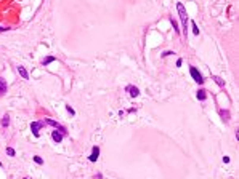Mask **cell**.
I'll return each mask as SVG.
<instances>
[{
  "label": "cell",
  "instance_id": "obj_1",
  "mask_svg": "<svg viewBox=\"0 0 239 179\" xmlns=\"http://www.w3.org/2000/svg\"><path fill=\"white\" fill-rule=\"evenodd\" d=\"M177 11H178V14H180L181 26H183L181 34H185V35H186V29H188V22H189V19H188V14H186V8H185V5H183L181 2H178V3H177Z\"/></svg>",
  "mask_w": 239,
  "mask_h": 179
},
{
  "label": "cell",
  "instance_id": "obj_2",
  "mask_svg": "<svg viewBox=\"0 0 239 179\" xmlns=\"http://www.w3.org/2000/svg\"><path fill=\"white\" fill-rule=\"evenodd\" d=\"M43 125H51V126H55V128H56L58 131H61V133L64 134V136H67V130L61 125V123H58V122L51 120V118H45V120H43Z\"/></svg>",
  "mask_w": 239,
  "mask_h": 179
},
{
  "label": "cell",
  "instance_id": "obj_3",
  "mask_svg": "<svg viewBox=\"0 0 239 179\" xmlns=\"http://www.w3.org/2000/svg\"><path fill=\"white\" fill-rule=\"evenodd\" d=\"M189 74H191L193 80L196 82L197 85H202V83H204V77H202V74L199 72V70L196 69V67H189Z\"/></svg>",
  "mask_w": 239,
  "mask_h": 179
},
{
  "label": "cell",
  "instance_id": "obj_4",
  "mask_svg": "<svg viewBox=\"0 0 239 179\" xmlns=\"http://www.w3.org/2000/svg\"><path fill=\"white\" fill-rule=\"evenodd\" d=\"M43 126V122H32L31 123V131H32V134L35 138L40 136V128Z\"/></svg>",
  "mask_w": 239,
  "mask_h": 179
},
{
  "label": "cell",
  "instance_id": "obj_5",
  "mask_svg": "<svg viewBox=\"0 0 239 179\" xmlns=\"http://www.w3.org/2000/svg\"><path fill=\"white\" fill-rule=\"evenodd\" d=\"M125 91H127V93H129L132 98H138V96H140V90H138L135 85H127Z\"/></svg>",
  "mask_w": 239,
  "mask_h": 179
},
{
  "label": "cell",
  "instance_id": "obj_6",
  "mask_svg": "<svg viewBox=\"0 0 239 179\" xmlns=\"http://www.w3.org/2000/svg\"><path fill=\"white\" fill-rule=\"evenodd\" d=\"M98 158H99V147H98V146H95L93 149H91V155L88 157V160H90L91 163H95V162L98 160Z\"/></svg>",
  "mask_w": 239,
  "mask_h": 179
},
{
  "label": "cell",
  "instance_id": "obj_7",
  "mask_svg": "<svg viewBox=\"0 0 239 179\" xmlns=\"http://www.w3.org/2000/svg\"><path fill=\"white\" fill-rule=\"evenodd\" d=\"M7 90H8V83L3 77H0V98L7 94Z\"/></svg>",
  "mask_w": 239,
  "mask_h": 179
},
{
  "label": "cell",
  "instance_id": "obj_8",
  "mask_svg": "<svg viewBox=\"0 0 239 179\" xmlns=\"http://www.w3.org/2000/svg\"><path fill=\"white\" fill-rule=\"evenodd\" d=\"M63 138H64V134H63L61 131H58V130H53V131H51V139H53L55 142H61Z\"/></svg>",
  "mask_w": 239,
  "mask_h": 179
},
{
  "label": "cell",
  "instance_id": "obj_9",
  "mask_svg": "<svg viewBox=\"0 0 239 179\" xmlns=\"http://www.w3.org/2000/svg\"><path fill=\"white\" fill-rule=\"evenodd\" d=\"M16 70L19 72V75H21L23 78H26V80L29 78V72H27V69H26L24 66H18V67H16Z\"/></svg>",
  "mask_w": 239,
  "mask_h": 179
},
{
  "label": "cell",
  "instance_id": "obj_10",
  "mask_svg": "<svg viewBox=\"0 0 239 179\" xmlns=\"http://www.w3.org/2000/svg\"><path fill=\"white\" fill-rule=\"evenodd\" d=\"M218 114H220V117H221V120H223V122H226V123L229 122L231 115H229V110H228V109H226V110H225V109H221Z\"/></svg>",
  "mask_w": 239,
  "mask_h": 179
},
{
  "label": "cell",
  "instance_id": "obj_11",
  "mask_svg": "<svg viewBox=\"0 0 239 179\" xmlns=\"http://www.w3.org/2000/svg\"><path fill=\"white\" fill-rule=\"evenodd\" d=\"M196 96H197V99H199V101H205V99H207V91H205L204 88H201V90L197 91V94H196Z\"/></svg>",
  "mask_w": 239,
  "mask_h": 179
},
{
  "label": "cell",
  "instance_id": "obj_12",
  "mask_svg": "<svg viewBox=\"0 0 239 179\" xmlns=\"http://www.w3.org/2000/svg\"><path fill=\"white\" fill-rule=\"evenodd\" d=\"M8 126H10V115L5 114L2 117V128H8Z\"/></svg>",
  "mask_w": 239,
  "mask_h": 179
},
{
  "label": "cell",
  "instance_id": "obj_13",
  "mask_svg": "<svg viewBox=\"0 0 239 179\" xmlns=\"http://www.w3.org/2000/svg\"><path fill=\"white\" fill-rule=\"evenodd\" d=\"M212 78H213V82L217 83L218 86H221V88H225V80H223L221 77H218V75H213Z\"/></svg>",
  "mask_w": 239,
  "mask_h": 179
},
{
  "label": "cell",
  "instance_id": "obj_14",
  "mask_svg": "<svg viewBox=\"0 0 239 179\" xmlns=\"http://www.w3.org/2000/svg\"><path fill=\"white\" fill-rule=\"evenodd\" d=\"M55 61H56V58H55V56H47V58L42 59V66H48L50 62H55Z\"/></svg>",
  "mask_w": 239,
  "mask_h": 179
},
{
  "label": "cell",
  "instance_id": "obj_15",
  "mask_svg": "<svg viewBox=\"0 0 239 179\" xmlns=\"http://www.w3.org/2000/svg\"><path fill=\"white\" fill-rule=\"evenodd\" d=\"M170 24H172L173 26V29H175V32H177V34H181V30H180V27H178V24H177V21H175V19L172 18V19H170Z\"/></svg>",
  "mask_w": 239,
  "mask_h": 179
},
{
  "label": "cell",
  "instance_id": "obj_16",
  "mask_svg": "<svg viewBox=\"0 0 239 179\" xmlns=\"http://www.w3.org/2000/svg\"><path fill=\"white\" fill-rule=\"evenodd\" d=\"M191 26H193V34H194V35H199V27H197L196 22L191 21Z\"/></svg>",
  "mask_w": 239,
  "mask_h": 179
},
{
  "label": "cell",
  "instance_id": "obj_17",
  "mask_svg": "<svg viewBox=\"0 0 239 179\" xmlns=\"http://www.w3.org/2000/svg\"><path fill=\"white\" fill-rule=\"evenodd\" d=\"M7 154H8L10 157H15V155H16V152H15L13 147H7Z\"/></svg>",
  "mask_w": 239,
  "mask_h": 179
},
{
  "label": "cell",
  "instance_id": "obj_18",
  "mask_svg": "<svg viewBox=\"0 0 239 179\" xmlns=\"http://www.w3.org/2000/svg\"><path fill=\"white\" fill-rule=\"evenodd\" d=\"M34 162L37 163V165H43V158L39 157V155H35V157H34Z\"/></svg>",
  "mask_w": 239,
  "mask_h": 179
},
{
  "label": "cell",
  "instance_id": "obj_19",
  "mask_svg": "<svg viewBox=\"0 0 239 179\" xmlns=\"http://www.w3.org/2000/svg\"><path fill=\"white\" fill-rule=\"evenodd\" d=\"M173 53H175V51H172V50H167V51H164V53L161 54V56H162V58H167V56H170V54H173Z\"/></svg>",
  "mask_w": 239,
  "mask_h": 179
},
{
  "label": "cell",
  "instance_id": "obj_20",
  "mask_svg": "<svg viewBox=\"0 0 239 179\" xmlns=\"http://www.w3.org/2000/svg\"><path fill=\"white\" fill-rule=\"evenodd\" d=\"M66 110H67V112L71 114V117H72V115H75V110H74V109H72V107H71V106H66Z\"/></svg>",
  "mask_w": 239,
  "mask_h": 179
},
{
  "label": "cell",
  "instance_id": "obj_21",
  "mask_svg": "<svg viewBox=\"0 0 239 179\" xmlns=\"http://www.w3.org/2000/svg\"><path fill=\"white\" fill-rule=\"evenodd\" d=\"M10 27L8 26H0V32H8Z\"/></svg>",
  "mask_w": 239,
  "mask_h": 179
},
{
  "label": "cell",
  "instance_id": "obj_22",
  "mask_svg": "<svg viewBox=\"0 0 239 179\" xmlns=\"http://www.w3.org/2000/svg\"><path fill=\"white\" fill-rule=\"evenodd\" d=\"M175 66H177V67H181V66H183V59H181V58L177 59V64H175Z\"/></svg>",
  "mask_w": 239,
  "mask_h": 179
},
{
  "label": "cell",
  "instance_id": "obj_23",
  "mask_svg": "<svg viewBox=\"0 0 239 179\" xmlns=\"http://www.w3.org/2000/svg\"><path fill=\"white\" fill-rule=\"evenodd\" d=\"M223 162H225V163H229V157H223Z\"/></svg>",
  "mask_w": 239,
  "mask_h": 179
}]
</instances>
